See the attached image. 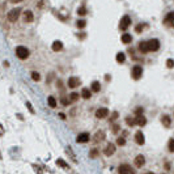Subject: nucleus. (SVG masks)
<instances>
[{
    "instance_id": "1",
    "label": "nucleus",
    "mask_w": 174,
    "mask_h": 174,
    "mask_svg": "<svg viewBox=\"0 0 174 174\" xmlns=\"http://www.w3.org/2000/svg\"><path fill=\"white\" fill-rule=\"evenodd\" d=\"M118 173L119 174H135V170L132 169L131 165H128V164H122V165H119V168H118Z\"/></svg>"
},
{
    "instance_id": "2",
    "label": "nucleus",
    "mask_w": 174,
    "mask_h": 174,
    "mask_svg": "<svg viewBox=\"0 0 174 174\" xmlns=\"http://www.w3.org/2000/svg\"><path fill=\"white\" fill-rule=\"evenodd\" d=\"M16 55H17L18 59H26L29 56V50L24 46H18L17 49H16Z\"/></svg>"
},
{
    "instance_id": "3",
    "label": "nucleus",
    "mask_w": 174,
    "mask_h": 174,
    "mask_svg": "<svg viewBox=\"0 0 174 174\" xmlns=\"http://www.w3.org/2000/svg\"><path fill=\"white\" fill-rule=\"evenodd\" d=\"M20 13H21V8H20V7L12 9V11L8 13V20L11 21V22H16V21H17V18H18V16H20Z\"/></svg>"
},
{
    "instance_id": "4",
    "label": "nucleus",
    "mask_w": 174,
    "mask_h": 174,
    "mask_svg": "<svg viewBox=\"0 0 174 174\" xmlns=\"http://www.w3.org/2000/svg\"><path fill=\"white\" fill-rule=\"evenodd\" d=\"M130 25H131V18H130V16H123L119 22V29L120 30H126V29H128Z\"/></svg>"
},
{
    "instance_id": "5",
    "label": "nucleus",
    "mask_w": 174,
    "mask_h": 174,
    "mask_svg": "<svg viewBox=\"0 0 174 174\" xmlns=\"http://www.w3.org/2000/svg\"><path fill=\"white\" fill-rule=\"evenodd\" d=\"M147 43H148L149 51H157V50L160 49V41L158 39H149Z\"/></svg>"
},
{
    "instance_id": "6",
    "label": "nucleus",
    "mask_w": 174,
    "mask_h": 174,
    "mask_svg": "<svg viewBox=\"0 0 174 174\" xmlns=\"http://www.w3.org/2000/svg\"><path fill=\"white\" fill-rule=\"evenodd\" d=\"M141 75H143V67L135 66L132 68V77H134L135 80H139L140 77H141Z\"/></svg>"
},
{
    "instance_id": "7",
    "label": "nucleus",
    "mask_w": 174,
    "mask_h": 174,
    "mask_svg": "<svg viewBox=\"0 0 174 174\" xmlns=\"http://www.w3.org/2000/svg\"><path fill=\"white\" fill-rule=\"evenodd\" d=\"M134 164H135L136 168H141V166H144V164H145V157H144L143 154H137V156L135 157Z\"/></svg>"
},
{
    "instance_id": "8",
    "label": "nucleus",
    "mask_w": 174,
    "mask_h": 174,
    "mask_svg": "<svg viewBox=\"0 0 174 174\" xmlns=\"http://www.w3.org/2000/svg\"><path fill=\"white\" fill-rule=\"evenodd\" d=\"M89 139H90V136H89L88 132H83V134H80L79 136H77V143H80V144H84V143H88Z\"/></svg>"
},
{
    "instance_id": "9",
    "label": "nucleus",
    "mask_w": 174,
    "mask_h": 174,
    "mask_svg": "<svg viewBox=\"0 0 174 174\" xmlns=\"http://www.w3.org/2000/svg\"><path fill=\"white\" fill-rule=\"evenodd\" d=\"M135 141H136V144H139V145H143V144L145 143V137H144V135L141 131H137L136 134H135Z\"/></svg>"
},
{
    "instance_id": "10",
    "label": "nucleus",
    "mask_w": 174,
    "mask_h": 174,
    "mask_svg": "<svg viewBox=\"0 0 174 174\" xmlns=\"http://www.w3.org/2000/svg\"><path fill=\"white\" fill-rule=\"evenodd\" d=\"M109 115V110L106 107H101L98 109L97 111H96V117L98 118V119H102V118H106Z\"/></svg>"
},
{
    "instance_id": "11",
    "label": "nucleus",
    "mask_w": 174,
    "mask_h": 174,
    "mask_svg": "<svg viewBox=\"0 0 174 174\" xmlns=\"http://www.w3.org/2000/svg\"><path fill=\"white\" fill-rule=\"evenodd\" d=\"M103 153H105L106 156H111V154H114L115 153V145H114V144H111V143H109L107 145H106Z\"/></svg>"
},
{
    "instance_id": "12",
    "label": "nucleus",
    "mask_w": 174,
    "mask_h": 174,
    "mask_svg": "<svg viewBox=\"0 0 174 174\" xmlns=\"http://www.w3.org/2000/svg\"><path fill=\"white\" fill-rule=\"evenodd\" d=\"M164 22H165L168 26H174V12L168 13V16H166L165 20H164Z\"/></svg>"
},
{
    "instance_id": "13",
    "label": "nucleus",
    "mask_w": 174,
    "mask_h": 174,
    "mask_svg": "<svg viewBox=\"0 0 174 174\" xmlns=\"http://www.w3.org/2000/svg\"><path fill=\"white\" fill-rule=\"evenodd\" d=\"M33 20H34L33 12H31V11H25V13H24V21H25V22H31Z\"/></svg>"
},
{
    "instance_id": "14",
    "label": "nucleus",
    "mask_w": 174,
    "mask_h": 174,
    "mask_svg": "<svg viewBox=\"0 0 174 174\" xmlns=\"http://www.w3.org/2000/svg\"><path fill=\"white\" fill-rule=\"evenodd\" d=\"M80 84V80L77 79V77H69V80H68V86L69 88H76L77 85Z\"/></svg>"
},
{
    "instance_id": "15",
    "label": "nucleus",
    "mask_w": 174,
    "mask_h": 174,
    "mask_svg": "<svg viewBox=\"0 0 174 174\" xmlns=\"http://www.w3.org/2000/svg\"><path fill=\"white\" fill-rule=\"evenodd\" d=\"M137 49H139V51L140 52H143V54H145V52H148L149 50H148V43L147 42H139V46H137Z\"/></svg>"
},
{
    "instance_id": "16",
    "label": "nucleus",
    "mask_w": 174,
    "mask_h": 174,
    "mask_svg": "<svg viewBox=\"0 0 174 174\" xmlns=\"http://www.w3.org/2000/svg\"><path fill=\"white\" fill-rule=\"evenodd\" d=\"M105 132L103 131H98L97 134L94 135V141H96V143H100V141H102V140H105Z\"/></svg>"
},
{
    "instance_id": "17",
    "label": "nucleus",
    "mask_w": 174,
    "mask_h": 174,
    "mask_svg": "<svg viewBox=\"0 0 174 174\" xmlns=\"http://www.w3.org/2000/svg\"><path fill=\"white\" fill-rule=\"evenodd\" d=\"M161 122H162V124L165 126V127H170L171 119L169 115H162V117H161Z\"/></svg>"
},
{
    "instance_id": "18",
    "label": "nucleus",
    "mask_w": 174,
    "mask_h": 174,
    "mask_svg": "<svg viewBox=\"0 0 174 174\" xmlns=\"http://www.w3.org/2000/svg\"><path fill=\"white\" fill-rule=\"evenodd\" d=\"M81 96H83V98H85V100H89V98L92 97V92L89 90L88 88H84L83 90H81Z\"/></svg>"
},
{
    "instance_id": "19",
    "label": "nucleus",
    "mask_w": 174,
    "mask_h": 174,
    "mask_svg": "<svg viewBox=\"0 0 174 174\" xmlns=\"http://www.w3.org/2000/svg\"><path fill=\"white\" fill-rule=\"evenodd\" d=\"M136 124H139V126H145V123H147V119H145V117L144 115H140V117H136Z\"/></svg>"
},
{
    "instance_id": "20",
    "label": "nucleus",
    "mask_w": 174,
    "mask_h": 174,
    "mask_svg": "<svg viewBox=\"0 0 174 174\" xmlns=\"http://www.w3.org/2000/svg\"><path fill=\"white\" fill-rule=\"evenodd\" d=\"M62 49H63V43L60 42V41H55V42L52 43V50H54V51H60Z\"/></svg>"
},
{
    "instance_id": "21",
    "label": "nucleus",
    "mask_w": 174,
    "mask_h": 174,
    "mask_svg": "<svg viewBox=\"0 0 174 174\" xmlns=\"http://www.w3.org/2000/svg\"><path fill=\"white\" fill-rule=\"evenodd\" d=\"M120 39H122V42H123V43H126V45H127V43H131V41H132V35H131V34H127V33H126V34H123V35H122V38H120Z\"/></svg>"
},
{
    "instance_id": "22",
    "label": "nucleus",
    "mask_w": 174,
    "mask_h": 174,
    "mask_svg": "<svg viewBox=\"0 0 174 174\" xmlns=\"http://www.w3.org/2000/svg\"><path fill=\"white\" fill-rule=\"evenodd\" d=\"M47 103H49L50 107H56V98L50 96V97L47 98Z\"/></svg>"
},
{
    "instance_id": "23",
    "label": "nucleus",
    "mask_w": 174,
    "mask_h": 174,
    "mask_svg": "<svg viewBox=\"0 0 174 174\" xmlns=\"http://www.w3.org/2000/svg\"><path fill=\"white\" fill-rule=\"evenodd\" d=\"M90 88H92V90H93V92H100L101 90V84L98 83V81H93Z\"/></svg>"
},
{
    "instance_id": "24",
    "label": "nucleus",
    "mask_w": 174,
    "mask_h": 174,
    "mask_svg": "<svg viewBox=\"0 0 174 174\" xmlns=\"http://www.w3.org/2000/svg\"><path fill=\"white\" fill-rule=\"evenodd\" d=\"M124 60H126L124 52H118V54H117V62H118V63H123Z\"/></svg>"
},
{
    "instance_id": "25",
    "label": "nucleus",
    "mask_w": 174,
    "mask_h": 174,
    "mask_svg": "<svg viewBox=\"0 0 174 174\" xmlns=\"http://www.w3.org/2000/svg\"><path fill=\"white\" fill-rule=\"evenodd\" d=\"M77 14H79V16H85L86 14V8L85 7H80V8L77 9Z\"/></svg>"
},
{
    "instance_id": "26",
    "label": "nucleus",
    "mask_w": 174,
    "mask_h": 174,
    "mask_svg": "<svg viewBox=\"0 0 174 174\" xmlns=\"http://www.w3.org/2000/svg\"><path fill=\"white\" fill-rule=\"evenodd\" d=\"M79 97H80V96H79V93H76V92H73V93L69 94V100L71 101H77Z\"/></svg>"
},
{
    "instance_id": "27",
    "label": "nucleus",
    "mask_w": 174,
    "mask_h": 174,
    "mask_svg": "<svg viewBox=\"0 0 174 174\" xmlns=\"http://www.w3.org/2000/svg\"><path fill=\"white\" fill-rule=\"evenodd\" d=\"M85 25H86V22H85V21H84V20H79V21H77V22H76V26H77V28H79V29H83V28H85Z\"/></svg>"
},
{
    "instance_id": "28",
    "label": "nucleus",
    "mask_w": 174,
    "mask_h": 174,
    "mask_svg": "<svg viewBox=\"0 0 174 174\" xmlns=\"http://www.w3.org/2000/svg\"><path fill=\"white\" fill-rule=\"evenodd\" d=\"M117 144H118V145H120V147H123L126 144V139H124V137H118V139H117Z\"/></svg>"
},
{
    "instance_id": "29",
    "label": "nucleus",
    "mask_w": 174,
    "mask_h": 174,
    "mask_svg": "<svg viewBox=\"0 0 174 174\" xmlns=\"http://www.w3.org/2000/svg\"><path fill=\"white\" fill-rule=\"evenodd\" d=\"M126 122H127V124H128V126H135V124H136V120H135V119H132V118H126Z\"/></svg>"
},
{
    "instance_id": "30",
    "label": "nucleus",
    "mask_w": 174,
    "mask_h": 174,
    "mask_svg": "<svg viewBox=\"0 0 174 174\" xmlns=\"http://www.w3.org/2000/svg\"><path fill=\"white\" fill-rule=\"evenodd\" d=\"M143 113H144V109L143 107H136V109H135V114H136L137 117L143 115Z\"/></svg>"
},
{
    "instance_id": "31",
    "label": "nucleus",
    "mask_w": 174,
    "mask_h": 174,
    "mask_svg": "<svg viewBox=\"0 0 174 174\" xmlns=\"http://www.w3.org/2000/svg\"><path fill=\"white\" fill-rule=\"evenodd\" d=\"M31 79H33V80H35V81H38L41 79L39 73H38V72H31Z\"/></svg>"
},
{
    "instance_id": "32",
    "label": "nucleus",
    "mask_w": 174,
    "mask_h": 174,
    "mask_svg": "<svg viewBox=\"0 0 174 174\" xmlns=\"http://www.w3.org/2000/svg\"><path fill=\"white\" fill-rule=\"evenodd\" d=\"M166 67H168V68H173V67H174V60L173 59L166 60Z\"/></svg>"
},
{
    "instance_id": "33",
    "label": "nucleus",
    "mask_w": 174,
    "mask_h": 174,
    "mask_svg": "<svg viewBox=\"0 0 174 174\" xmlns=\"http://www.w3.org/2000/svg\"><path fill=\"white\" fill-rule=\"evenodd\" d=\"M169 151H170V152H174V139H170V140H169Z\"/></svg>"
},
{
    "instance_id": "34",
    "label": "nucleus",
    "mask_w": 174,
    "mask_h": 174,
    "mask_svg": "<svg viewBox=\"0 0 174 174\" xmlns=\"http://www.w3.org/2000/svg\"><path fill=\"white\" fill-rule=\"evenodd\" d=\"M143 29H144V25H143V24H139V25L135 28V31H136V33H141Z\"/></svg>"
},
{
    "instance_id": "35",
    "label": "nucleus",
    "mask_w": 174,
    "mask_h": 174,
    "mask_svg": "<svg viewBox=\"0 0 174 174\" xmlns=\"http://www.w3.org/2000/svg\"><path fill=\"white\" fill-rule=\"evenodd\" d=\"M69 101H71V100H67L66 97H63V98H62V103H63V105H64V106L69 105Z\"/></svg>"
},
{
    "instance_id": "36",
    "label": "nucleus",
    "mask_w": 174,
    "mask_h": 174,
    "mask_svg": "<svg viewBox=\"0 0 174 174\" xmlns=\"http://www.w3.org/2000/svg\"><path fill=\"white\" fill-rule=\"evenodd\" d=\"M58 164H59L60 166H63V168H67V165L64 164V161H63V160H58Z\"/></svg>"
},
{
    "instance_id": "37",
    "label": "nucleus",
    "mask_w": 174,
    "mask_h": 174,
    "mask_svg": "<svg viewBox=\"0 0 174 174\" xmlns=\"http://www.w3.org/2000/svg\"><path fill=\"white\" fill-rule=\"evenodd\" d=\"M113 131H114V134H117V132L119 131V126H118V124H115L114 127H113Z\"/></svg>"
},
{
    "instance_id": "38",
    "label": "nucleus",
    "mask_w": 174,
    "mask_h": 174,
    "mask_svg": "<svg viewBox=\"0 0 174 174\" xmlns=\"http://www.w3.org/2000/svg\"><path fill=\"white\" fill-rule=\"evenodd\" d=\"M97 156V151H96V149H93V151L90 152V157H96Z\"/></svg>"
},
{
    "instance_id": "39",
    "label": "nucleus",
    "mask_w": 174,
    "mask_h": 174,
    "mask_svg": "<svg viewBox=\"0 0 174 174\" xmlns=\"http://www.w3.org/2000/svg\"><path fill=\"white\" fill-rule=\"evenodd\" d=\"M26 105H28V107H29V110H30V113H34V109L31 107V105L29 102H26Z\"/></svg>"
},
{
    "instance_id": "40",
    "label": "nucleus",
    "mask_w": 174,
    "mask_h": 174,
    "mask_svg": "<svg viewBox=\"0 0 174 174\" xmlns=\"http://www.w3.org/2000/svg\"><path fill=\"white\" fill-rule=\"evenodd\" d=\"M4 134V130H3V127H1V124H0V136Z\"/></svg>"
},
{
    "instance_id": "41",
    "label": "nucleus",
    "mask_w": 174,
    "mask_h": 174,
    "mask_svg": "<svg viewBox=\"0 0 174 174\" xmlns=\"http://www.w3.org/2000/svg\"><path fill=\"white\" fill-rule=\"evenodd\" d=\"M20 1H22V0H11V3H20Z\"/></svg>"
},
{
    "instance_id": "42",
    "label": "nucleus",
    "mask_w": 174,
    "mask_h": 174,
    "mask_svg": "<svg viewBox=\"0 0 174 174\" xmlns=\"http://www.w3.org/2000/svg\"><path fill=\"white\" fill-rule=\"evenodd\" d=\"M147 174H154V173H152V171H149V173H147Z\"/></svg>"
}]
</instances>
